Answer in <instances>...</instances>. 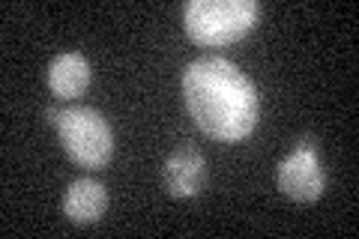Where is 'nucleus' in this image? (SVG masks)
Wrapping results in <instances>:
<instances>
[{"mask_svg":"<svg viewBox=\"0 0 359 239\" xmlns=\"http://www.w3.org/2000/svg\"><path fill=\"white\" fill-rule=\"evenodd\" d=\"M183 99L186 108L216 141H240L252 135L261 117L257 87L222 54L198 57L183 72Z\"/></svg>","mask_w":359,"mask_h":239,"instance_id":"obj_1","label":"nucleus"},{"mask_svg":"<svg viewBox=\"0 0 359 239\" xmlns=\"http://www.w3.org/2000/svg\"><path fill=\"white\" fill-rule=\"evenodd\" d=\"M257 18H261L257 0H192L183 9L186 33L207 48H222L243 39L257 25Z\"/></svg>","mask_w":359,"mask_h":239,"instance_id":"obj_2","label":"nucleus"},{"mask_svg":"<svg viewBox=\"0 0 359 239\" xmlns=\"http://www.w3.org/2000/svg\"><path fill=\"white\" fill-rule=\"evenodd\" d=\"M54 129L60 135L63 150L84 168H102L114 156V132L102 114L90 105L63 108Z\"/></svg>","mask_w":359,"mask_h":239,"instance_id":"obj_3","label":"nucleus"},{"mask_svg":"<svg viewBox=\"0 0 359 239\" xmlns=\"http://www.w3.org/2000/svg\"><path fill=\"white\" fill-rule=\"evenodd\" d=\"M276 183H278V191L290 200H299V203L318 200L323 195V186H327V177H323V168L318 158V144L311 138H299L294 153L278 165Z\"/></svg>","mask_w":359,"mask_h":239,"instance_id":"obj_4","label":"nucleus"},{"mask_svg":"<svg viewBox=\"0 0 359 239\" xmlns=\"http://www.w3.org/2000/svg\"><path fill=\"white\" fill-rule=\"evenodd\" d=\"M207 183V158L198 146L183 144L165 162V189L171 198H195Z\"/></svg>","mask_w":359,"mask_h":239,"instance_id":"obj_5","label":"nucleus"},{"mask_svg":"<svg viewBox=\"0 0 359 239\" xmlns=\"http://www.w3.org/2000/svg\"><path fill=\"white\" fill-rule=\"evenodd\" d=\"M108 207V191L105 186L93 177H81L66 189L63 195V215L75 224H93L102 219Z\"/></svg>","mask_w":359,"mask_h":239,"instance_id":"obj_6","label":"nucleus"},{"mask_svg":"<svg viewBox=\"0 0 359 239\" xmlns=\"http://www.w3.org/2000/svg\"><path fill=\"white\" fill-rule=\"evenodd\" d=\"M90 75H93L90 72V60L78 51L57 54L48 66V84L54 90V96H60V99L81 96L90 87Z\"/></svg>","mask_w":359,"mask_h":239,"instance_id":"obj_7","label":"nucleus"}]
</instances>
